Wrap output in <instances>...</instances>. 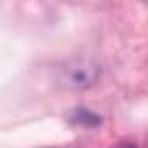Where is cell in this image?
<instances>
[{"instance_id":"cell-2","label":"cell","mask_w":148,"mask_h":148,"mask_svg":"<svg viewBox=\"0 0 148 148\" xmlns=\"http://www.w3.org/2000/svg\"><path fill=\"white\" fill-rule=\"evenodd\" d=\"M70 122L73 125H80V127H98L101 124V117L96 115L91 110L86 108H77L73 110L70 115Z\"/></svg>"},{"instance_id":"cell-1","label":"cell","mask_w":148,"mask_h":148,"mask_svg":"<svg viewBox=\"0 0 148 148\" xmlns=\"http://www.w3.org/2000/svg\"><path fill=\"white\" fill-rule=\"evenodd\" d=\"M99 70L89 61H75L64 68V86L70 89H89L96 84Z\"/></svg>"},{"instance_id":"cell-3","label":"cell","mask_w":148,"mask_h":148,"mask_svg":"<svg viewBox=\"0 0 148 148\" xmlns=\"http://www.w3.org/2000/svg\"><path fill=\"white\" fill-rule=\"evenodd\" d=\"M115 148H136L134 145H129V143H124V145H119V146H115Z\"/></svg>"}]
</instances>
